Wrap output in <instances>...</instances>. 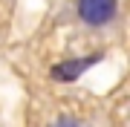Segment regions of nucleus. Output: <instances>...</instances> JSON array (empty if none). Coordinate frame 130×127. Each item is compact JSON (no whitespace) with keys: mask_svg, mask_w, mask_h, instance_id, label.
<instances>
[{"mask_svg":"<svg viewBox=\"0 0 130 127\" xmlns=\"http://www.w3.org/2000/svg\"><path fill=\"white\" fill-rule=\"evenodd\" d=\"M78 17L90 26H104L116 17V0H78Z\"/></svg>","mask_w":130,"mask_h":127,"instance_id":"nucleus-1","label":"nucleus"},{"mask_svg":"<svg viewBox=\"0 0 130 127\" xmlns=\"http://www.w3.org/2000/svg\"><path fill=\"white\" fill-rule=\"evenodd\" d=\"M101 55H90V58H78V61H64L58 66H52V78L55 81H64V84H70V81H75L81 75L84 69H87L90 64H95Z\"/></svg>","mask_w":130,"mask_h":127,"instance_id":"nucleus-2","label":"nucleus"}]
</instances>
